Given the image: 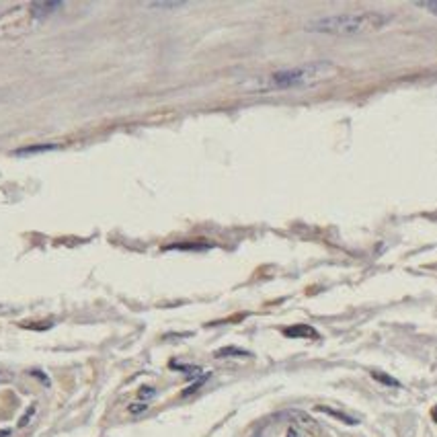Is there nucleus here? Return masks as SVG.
<instances>
[{
  "label": "nucleus",
  "instance_id": "nucleus-1",
  "mask_svg": "<svg viewBox=\"0 0 437 437\" xmlns=\"http://www.w3.org/2000/svg\"><path fill=\"white\" fill-rule=\"evenodd\" d=\"M339 74V66L329 60H318L300 64L294 68H284L269 74H261L248 78L242 84V90L248 92H273V90H290V88H304L326 82Z\"/></svg>",
  "mask_w": 437,
  "mask_h": 437
},
{
  "label": "nucleus",
  "instance_id": "nucleus-2",
  "mask_svg": "<svg viewBox=\"0 0 437 437\" xmlns=\"http://www.w3.org/2000/svg\"><path fill=\"white\" fill-rule=\"evenodd\" d=\"M392 17L386 13H347V15H331L320 17L310 23H306V31L310 33H324V35H365V33H378L386 25H390Z\"/></svg>",
  "mask_w": 437,
  "mask_h": 437
},
{
  "label": "nucleus",
  "instance_id": "nucleus-3",
  "mask_svg": "<svg viewBox=\"0 0 437 437\" xmlns=\"http://www.w3.org/2000/svg\"><path fill=\"white\" fill-rule=\"evenodd\" d=\"M288 337H304V339H316L318 333L312 329V326H306V324H298V326H290V329L284 331Z\"/></svg>",
  "mask_w": 437,
  "mask_h": 437
},
{
  "label": "nucleus",
  "instance_id": "nucleus-4",
  "mask_svg": "<svg viewBox=\"0 0 437 437\" xmlns=\"http://www.w3.org/2000/svg\"><path fill=\"white\" fill-rule=\"evenodd\" d=\"M371 378L378 380V382H382V384H386V386H392V388H398V386H400V382H398L396 378H392V376H388V373H384V371H371Z\"/></svg>",
  "mask_w": 437,
  "mask_h": 437
},
{
  "label": "nucleus",
  "instance_id": "nucleus-5",
  "mask_svg": "<svg viewBox=\"0 0 437 437\" xmlns=\"http://www.w3.org/2000/svg\"><path fill=\"white\" fill-rule=\"evenodd\" d=\"M316 411L331 415V417H335V419H339V421H343V423H347V425H355V423H357L355 419H351V417H347V415H343V413H339V411H333V409H329V407H316Z\"/></svg>",
  "mask_w": 437,
  "mask_h": 437
},
{
  "label": "nucleus",
  "instance_id": "nucleus-6",
  "mask_svg": "<svg viewBox=\"0 0 437 437\" xmlns=\"http://www.w3.org/2000/svg\"><path fill=\"white\" fill-rule=\"evenodd\" d=\"M148 9H165V11H171V9H183L185 3H146Z\"/></svg>",
  "mask_w": 437,
  "mask_h": 437
},
{
  "label": "nucleus",
  "instance_id": "nucleus-7",
  "mask_svg": "<svg viewBox=\"0 0 437 437\" xmlns=\"http://www.w3.org/2000/svg\"><path fill=\"white\" fill-rule=\"evenodd\" d=\"M415 7H417V9H421V11L431 13L433 17H437V0H431V3H417Z\"/></svg>",
  "mask_w": 437,
  "mask_h": 437
},
{
  "label": "nucleus",
  "instance_id": "nucleus-8",
  "mask_svg": "<svg viewBox=\"0 0 437 437\" xmlns=\"http://www.w3.org/2000/svg\"><path fill=\"white\" fill-rule=\"evenodd\" d=\"M217 357H224V355H248L246 351H240V349H232V347H228V349H220L215 353Z\"/></svg>",
  "mask_w": 437,
  "mask_h": 437
},
{
  "label": "nucleus",
  "instance_id": "nucleus-9",
  "mask_svg": "<svg viewBox=\"0 0 437 437\" xmlns=\"http://www.w3.org/2000/svg\"><path fill=\"white\" fill-rule=\"evenodd\" d=\"M56 146H49V144H45V146H41V148H29V150H17V154H33V152H47V150H53Z\"/></svg>",
  "mask_w": 437,
  "mask_h": 437
},
{
  "label": "nucleus",
  "instance_id": "nucleus-10",
  "mask_svg": "<svg viewBox=\"0 0 437 437\" xmlns=\"http://www.w3.org/2000/svg\"><path fill=\"white\" fill-rule=\"evenodd\" d=\"M138 396H140V398H148V396L152 398V396H154V388H142Z\"/></svg>",
  "mask_w": 437,
  "mask_h": 437
},
{
  "label": "nucleus",
  "instance_id": "nucleus-11",
  "mask_svg": "<svg viewBox=\"0 0 437 437\" xmlns=\"http://www.w3.org/2000/svg\"><path fill=\"white\" fill-rule=\"evenodd\" d=\"M146 402H142V404H130V413H142V411H146Z\"/></svg>",
  "mask_w": 437,
  "mask_h": 437
},
{
  "label": "nucleus",
  "instance_id": "nucleus-12",
  "mask_svg": "<svg viewBox=\"0 0 437 437\" xmlns=\"http://www.w3.org/2000/svg\"><path fill=\"white\" fill-rule=\"evenodd\" d=\"M33 413H35V404H33V407L29 409V413H27V415L23 417V421H21V427H23V425H27V423L31 421V415H33Z\"/></svg>",
  "mask_w": 437,
  "mask_h": 437
},
{
  "label": "nucleus",
  "instance_id": "nucleus-13",
  "mask_svg": "<svg viewBox=\"0 0 437 437\" xmlns=\"http://www.w3.org/2000/svg\"><path fill=\"white\" fill-rule=\"evenodd\" d=\"M431 417H433V421H435V423H437V407H435V409H433V411H431Z\"/></svg>",
  "mask_w": 437,
  "mask_h": 437
},
{
  "label": "nucleus",
  "instance_id": "nucleus-14",
  "mask_svg": "<svg viewBox=\"0 0 437 437\" xmlns=\"http://www.w3.org/2000/svg\"><path fill=\"white\" fill-rule=\"evenodd\" d=\"M255 437H261V435H255Z\"/></svg>",
  "mask_w": 437,
  "mask_h": 437
}]
</instances>
